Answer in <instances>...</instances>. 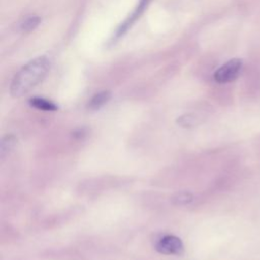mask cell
<instances>
[{"instance_id": "obj_5", "label": "cell", "mask_w": 260, "mask_h": 260, "mask_svg": "<svg viewBox=\"0 0 260 260\" xmlns=\"http://www.w3.org/2000/svg\"><path fill=\"white\" fill-rule=\"evenodd\" d=\"M111 99V92L109 90H103L95 93L88 103V108L90 110H99L105 106Z\"/></svg>"}, {"instance_id": "obj_2", "label": "cell", "mask_w": 260, "mask_h": 260, "mask_svg": "<svg viewBox=\"0 0 260 260\" xmlns=\"http://www.w3.org/2000/svg\"><path fill=\"white\" fill-rule=\"evenodd\" d=\"M243 63L239 58H234L221 65L213 74V78L218 83H229L238 78Z\"/></svg>"}, {"instance_id": "obj_6", "label": "cell", "mask_w": 260, "mask_h": 260, "mask_svg": "<svg viewBox=\"0 0 260 260\" xmlns=\"http://www.w3.org/2000/svg\"><path fill=\"white\" fill-rule=\"evenodd\" d=\"M29 105L38 110H43V111H56L58 109V107L51 101H48L46 99L43 98H39V96H35L31 98L28 101Z\"/></svg>"}, {"instance_id": "obj_4", "label": "cell", "mask_w": 260, "mask_h": 260, "mask_svg": "<svg viewBox=\"0 0 260 260\" xmlns=\"http://www.w3.org/2000/svg\"><path fill=\"white\" fill-rule=\"evenodd\" d=\"M151 0H139L137 6L134 8V10L132 11V13L126 18V20L120 24V26L118 27L116 34H115V38H119L121 36H123L128 29L129 27H131L133 25V23L140 17V15L144 12L145 8L147 7V5L149 4Z\"/></svg>"}, {"instance_id": "obj_7", "label": "cell", "mask_w": 260, "mask_h": 260, "mask_svg": "<svg viewBox=\"0 0 260 260\" xmlns=\"http://www.w3.org/2000/svg\"><path fill=\"white\" fill-rule=\"evenodd\" d=\"M41 22V17L39 15H27L19 23V29L22 32H29L34 30Z\"/></svg>"}, {"instance_id": "obj_10", "label": "cell", "mask_w": 260, "mask_h": 260, "mask_svg": "<svg viewBox=\"0 0 260 260\" xmlns=\"http://www.w3.org/2000/svg\"><path fill=\"white\" fill-rule=\"evenodd\" d=\"M177 123L183 128H191L196 125V118L191 114H185L179 117Z\"/></svg>"}, {"instance_id": "obj_9", "label": "cell", "mask_w": 260, "mask_h": 260, "mask_svg": "<svg viewBox=\"0 0 260 260\" xmlns=\"http://www.w3.org/2000/svg\"><path fill=\"white\" fill-rule=\"evenodd\" d=\"M172 201L176 205H186L193 201V195L190 192H179L173 196Z\"/></svg>"}, {"instance_id": "obj_3", "label": "cell", "mask_w": 260, "mask_h": 260, "mask_svg": "<svg viewBox=\"0 0 260 260\" xmlns=\"http://www.w3.org/2000/svg\"><path fill=\"white\" fill-rule=\"evenodd\" d=\"M155 250L160 254L179 256L184 253V245L180 238L173 235H167L157 241Z\"/></svg>"}, {"instance_id": "obj_8", "label": "cell", "mask_w": 260, "mask_h": 260, "mask_svg": "<svg viewBox=\"0 0 260 260\" xmlns=\"http://www.w3.org/2000/svg\"><path fill=\"white\" fill-rule=\"evenodd\" d=\"M16 142V138L13 135H6L2 138L0 143V157L1 159H4L10 151L14 148Z\"/></svg>"}, {"instance_id": "obj_1", "label": "cell", "mask_w": 260, "mask_h": 260, "mask_svg": "<svg viewBox=\"0 0 260 260\" xmlns=\"http://www.w3.org/2000/svg\"><path fill=\"white\" fill-rule=\"evenodd\" d=\"M51 67V62L46 56H40L26 63L14 75L10 93L13 98H20L29 92L35 86L41 83L47 76Z\"/></svg>"}]
</instances>
